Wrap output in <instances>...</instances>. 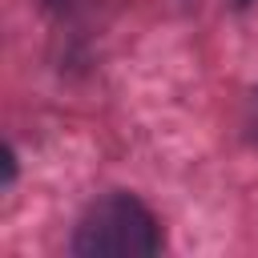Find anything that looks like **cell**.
I'll return each mask as SVG.
<instances>
[{"instance_id": "obj_1", "label": "cell", "mask_w": 258, "mask_h": 258, "mask_svg": "<svg viewBox=\"0 0 258 258\" xmlns=\"http://www.w3.org/2000/svg\"><path fill=\"white\" fill-rule=\"evenodd\" d=\"M161 246H165V234L157 214L129 189H113L97 198L81 214L69 242V250L81 258H149Z\"/></svg>"}, {"instance_id": "obj_2", "label": "cell", "mask_w": 258, "mask_h": 258, "mask_svg": "<svg viewBox=\"0 0 258 258\" xmlns=\"http://www.w3.org/2000/svg\"><path fill=\"white\" fill-rule=\"evenodd\" d=\"M242 125H246V137L258 145V89H254L250 101H246V121H242Z\"/></svg>"}, {"instance_id": "obj_3", "label": "cell", "mask_w": 258, "mask_h": 258, "mask_svg": "<svg viewBox=\"0 0 258 258\" xmlns=\"http://www.w3.org/2000/svg\"><path fill=\"white\" fill-rule=\"evenodd\" d=\"M250 4H258V0H230V8H238V12H246Z\"/></svg>"}]
</instances>
